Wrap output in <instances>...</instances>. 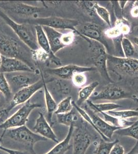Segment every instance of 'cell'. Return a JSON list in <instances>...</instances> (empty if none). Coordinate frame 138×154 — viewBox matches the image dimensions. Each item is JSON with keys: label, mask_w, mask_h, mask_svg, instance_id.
Returning a JSON list of instances; mask_svg holds the SVG:
<instances>
[{"label": "cell", "mask_w": 138, "mask_h": 154, "mask_svg": "<svg viewBox=\"0 0 138 154\" xmlns=\"http://www.w3.org/2000/svg\"><path fill=\"white\" fill-rule=\"evenodd\" d=\"M91 50V59L95 64V68L98 69L101 77L109 82L114 83L111 79L107 67V54L106 48L98 42L94 41L90 44Z\"/></svg>", "instance_id": "8992f818"}, {"label": "cell", "mask_w": 138, "mask_h": 154, "mask_svg": "<svg viewBox=\"0 0 138 154\" xmlns=\"http://www.w3.org/2000/svg\"><path fill=\"white\" fill-rule=\"evenodd\" d=\"M33 55L37 60L45 61L47 59H50L49 54L40 48L37 51H33Z\"/></svg>", "instance_id": "74e56055"}, {"label": "cell", "mask_w": 138, "mask_h": 154, "mask_svg": "<svg viewBox=\"0 0 138 154\" xmlns=\"http://www.w3.org/2000/svg\"><path fill=\"white\" fill-rule=\"evenodd\" d=\"M73 136V154H85L90 145L91 139L86 131L78 129L74 131Z\"/></svg>", "instance_id": "2e32d148"}, {"label": "cell", "mask_w": 138, "mask_h": 154, "mask_svg": "<svg viewBox=\"0 0 138 154\" xmlns=\"http://www.w3.org/2000/svg\"><path fill=\"white\" fill-rule=\"evenodd\" d=\"M7 134L11 139L26 146L32 154H36L34 149L35 144L47 140L40 135L32 131L25 125L9 129Z\"/></svg>", "instance_id": "277c9868"}, {"label": "cell", "mask_w": 138, "mask_h": 154, "mask_svg": "<svg viewBox=\"0 0 138 154\" xmlns=\"http://www.w3.org/2000/svg\"><path fill=\"white\" fill-rule=\"evenodd\" d=\"M72 103L74 108H75L76 109V110H77L78 112H79V114L81 115V117H82V118L85 121H87L89 124H90V125H91V126H92L93 128L100 135V136L101 137L102 139H103V140L106 141H110L109 139H108L107 137H106L104 135H103L101 133H100V131L96 128V127L95 126V124H94V123L93 122L92 120L91 119V117H90L89 115H88L87 112H86V110H85L84 109L81 108V107L78 106L75 101H72Z\"/></svg>", "instance_id": "484cf974"}, {"label": "cell", "mask_w": 138, "mask_h": 154, "mask_svg": "<svg viewBox=\"0 0 138 154\" xmlns=\"http://www.w3.org/2000/svg\"><path fill=\"white\" fill-rule=\"evenodd\" d=\"M56 115L58 122L61 125H65L68 126H70L73 124H74V122L77 119L75 112L73 109L68 113L58 114Z\"/></svg>", "instance_id": "83f0119b"}, {"label": "cell", "mask_w": 138, "mask_h": 154, "mask_svg": "<svg viewBox=\"0 0 138 154\" xmlns=\"http://www.w3.org/2000/svg\"><path fill=\"white\" fill-rule=\"evenodd\" d=\"M98 85L99 82L98 81H95L88 85L82 87L79 91L78 99L77 102H76V104L81 107V105L89 100L95 89Z\"/></svg>", "instance_id": "44dd1931"}, {"label": "cell", "mask_w": 138, "mask_h": 154, "mask_svg": "<svg viewBox=\"0 0 138 154\" xmlns=\"http://www.w3.org/2000/svg\"><path fill=\"white\" fill-rule=\"evenodd\" d=\"M100 113L103 116L104 120L106 122L111 125L121 128H127L128 126L131 125L134 122L133 121H128L127 120H124L119 118L115 117L109 115L106 112H101Z\"/></svg>", "instance_id": "cb8c5ba5"}, {"label": "cell", "mask_w": 138, "mask_h": 154, "mask_svg": "<svg viewBox=\"0 0 138 154\" xmlns=\"http://www.w3.org/2000/svg\"><path fill=\"white\" fill-rule=\"evenodd\" d=\"M138 154V153H136V154Z\"/></svg>", "instance_id": "bcb514c9"}, {"label": "cell", "mask_w": 138, "mask_h": 154, "mask_svg": "<svg viewBox=\"0 0 138 154\" xmlns=\"http://www.w3.org/2000/svg\"><path fill=\"white\" fill-rule=\"evenodd\" d=\"M119 140H114V141H106L103 140L100 142L98 145L95 151V154H109L110 151L115 143L119 142Z\"/></svg>", "instance_id": "4dcf8cb0"}, {"label": "cell", "mask_w": 138, "mask_h": 154, "mask_svg": "<svg viewBox=\"0 0 138 154\" xmlns=\"http://www.w3.org/2000/svg\"><path fill=\"white\" fill-rule=\"evenodd\" d=\"M0 92L7 99L11 98L12 93L8 82L4 73H0Z\"/></svg>", "instance_id": "1f68e13d"}, {"label": "cell", "mask_w": 138, "mask_h": 154, "mask_svg": "<svg viewBox=\"0 0 138 154\" xmlns=\"http://www.w3.org/2000/svg\"><path fill=\"white\" fill-rule=\"evenodd\" d=\"M35 30L36 32L37 40L39 48L43 49L44 51L48 54L50 57V60H52L53 62L57 65L61 64V60L55 56L51 51V48L49 44V41L46 33L44 32L43 27L40 25H35Z\"/></svg>", "instance_id": "e0dca14e"}, {"label": "cell", "mask_w": 138, "mask_h": 154, "mask_svg": "<svg viewBox=\"0 0 138 154\" xmlns=\"http://www.w3.org/2000/svg\"><path fill=\"white\" fill-rule=\"evenodd\" d=\"M138 149V141H137L136 143L133 146V147L132 148L131 150L126 154H135L137 152V150Z\"/></svg>", "instance_id": "b9f144b4"}, {"label": "cell", "mask_w": 138, "mask_h": 154, "mask_svg": "<svg viewBox=\"0 0 138 154\" xmlns=\"http://www.w3.org/2000/svg\"><path fill=\"white\" fill-rule=\"evenodd\" d=\"M0 150L3 151L8 154H26L24 152H22L21 151H16L14 149H11L4 147L3 146H2L1 144H0Z\"/></svg>", "instance_id": "ab89813d"}, {"label": "cell", "mask_w": 138, "mask_h": 154, "mask_svg": "<svg viewBox=\"0 0 138 154\" xmlns=\"http://www.w3.org/2000/svg\"><path fill=\"white\" fill-rule=\"evenodd\" d=\"M44 98L46 101V107L47 109V118L49 122L51 123L53 115L56 111L57 104L55 101L51 93H50L46 82L44 80Z\"/></svg>", "instance_id": "7402d4cb"}, {"label": "cell", "mask_w": 138, "mask_h": 154, "mask_svg": "<svg viewBox=\"0 0 138 154\" xmlns=\"http://www.w3.org/2000/svg\"><path fill=\"white\" fill-rule=\"evenodd\" d=\"M84 37L98 42L109 51V46L101 27L95 23H87L79 31Z\"/></svg>", "instance_id": "4fadbf2b"}, {"label": "cell", "mask_w": 138, "mask_h": 154, "mask_svg": "<svg viewBox=\"0 0 138 154\" xmlns=\"http://www.w3.org/2000/svg\"><path fill=\"white\" fill-rule=\"evenodd\" d=\"M72 102V97L71 96L66 97V98H64L58 104L54 114L56 115L66 114L72 111L73 108Z\"/></svg>", "instance_id": "4316f807"}, {"label": "cell", "mask_w": 138, "mask_h": 154, "mask_svg": "<svg viewBox=\"0 0 138 154\" xmlns=\"http://www.w3.org/2000/svg\"><path fill=\"white\" fill-rule=\"evenodd\" d=\"M85 109L86 112H87L90 117H91V119L92 120L96 128L100 131V133H101L109 140H110V139L112 138V136L115 131L121 128L111 125L106 122L103 119H102L99 116H98L96 114V112L93 111L88 105L85 106Z\"/></svg>", "instance_id": "5bb4252c"}, {"label": "cell", "mask_w": 138, "mask_h": 154, "mask_svg": "<svg viewBox=\"0 0 138 154\" xmlns=\"http://www.w3.org/2000/svg\"><path fill=\"white\" fill-rule=\"evenodd\" d=\"M104 34L106 37L108 38H117L123 35L122 32L121 31V28L119 25L115 24L114 27H111L104 32Z\"/></svg>", "instance_id": "e575fe53"}, {"label": "cell", "mask_w": 138, "mask_h": 154, "mask_svg": "<svg viewBox=\"0 0 138 154\" xmlns=\"http://www.w3.org/2000/svg\"><path fill=\"white\" fill-rule=\"evenodd\" d=\"M129 93L121 87L115 85H110L94 96L90 97L89 100L91 101L96 100H108L115 101L126 98H131Z\"/></svg>", "instance_id": "30bf717a"}, {"label": "cell", "mask_w": 138, "mask_h": 154, "mask_svg": "<svg viewBox=\"0 0 138 154\" xmlns=\"http://www.w3.org/2000/svg\"><path fill=\"white\" fill-rule=\"evenodd\" d=\"M3 110V109H0V116L2 114ZM0 139H1V137H0ZM0 142H1V141H0Z\"/></svg>", "instance_id": "f6af8a7d"}, {"label": "cell", "mask_w": 138, "mask_h": 154, "mask_svg": "<svg viewBox=\"0 0 138 154\" xmlns=\"http://www.w3.org/2000/svg\"><path fill=\"white\" fill-rule=\"evenodd\" d=\"M109 154H125V149L122 145L117 142L112 147Z\"/></svg>", "instance_id": "f35d334b"}, {"label": "cell", "mask_w": 138, "mask_h": 154, "mask_svg": "<svg viewBox=\"0 0 138 154\" xmlns=\"http://www.w3.org/2000/svg\"><path fill=\"white\" fill-rule=\"evenodd\" d=\"M4 7L7 8L16 14L22 16H31L41 12L43 8L35 6L30 5L22 3H14L4 5Z\"/></svg>", "instance_id": "ac0fdd59"}, {"label": "cell", "mask_w": 138, "mask_h": 154, "mask_svg": "<svg viewBox=\"0 0 138 154\" xmlns=\"http://www.w3.org/2000/svg\"><path fill=\"white\" fill-rule=\"evenodd\" d=\"M95 13L103 20L109 26L111 27L110 15L108 10L105 8L100 6L98 4L95 3Z\"/></svg>", "instance_id": "d6a6232c"}, {"label": "cell", "mask_w": 138, "mask_h": 154, "mask_svg": "<svg viewBox=\"0 0 138 154\" xmlns=\"http://www.w3.org/2000/svg\"><path fill=\"white\" fill-rule=\"evenodd\" d=\"M0 53L2 56L16 58L24 61V53L19 43L2 33H0Z\"/></svg>", "instance_id": "9c48e42d"}, {"label": "cell", "mask_w": 138, "mask_h": 154, "mask_svg": "<svg viewBox=\"0 0 138 154\" xmlns=\"http://www.w3.org/2000/svg\"><path fill=\"white\" fill-rule=\"evenodd\" d=\"M87 105L95 112H108L116 109L122 107V106L117 104L109 102L104 103H94L92 101L88 100L86 101Z\"/></svg>", "instance_id": "603a6c76"}, {"label": "cell", "mask_w": 138, "mask_h": 154, "mask_svg": "<svg viewBox=\"0 0 138 154\" xmlns=\"http://www.w3.org/2000/svg\"><path fill=\"white\" fill-rule=\"evenodd\" d=\"M130 14L133 18H138V1L134 2L130 11Z\"/></svg>", "instance_id": "60d3db41"}, {"label": "cell", "mask_w": 138, "mask_h": 154, "mask_svg": "<svg viewBox=\"0 0 138 154\" xmlns=\"http://www.w3.org/2000/svg\"><path fill=\"white\" fill-rule=\"evenodd\" d=\"M133 42L137 46H138V37H134L132 38Z\"/></svg>", "instance_id": "7bdbcfd3"}, {"label": "cell", "mask_w": 138, "mask_h": 154, "mask_svg": "<svg viewBox=\"0 0 138 154\" xmlns=\"http://www.w3.org/2000/svg\"><path fill=\"white\" fill-rule=\"evenodd\" d=\"M41 107H42L41 104L32 103L30 100L25 103L24 105L14 114L0 124V129H3L4 130L0 141L2 140L3 136L7 130L25 125L32 111L35 109Z\"/></svg>", "instance_id": "3957f363"}, {"label": "cell", "mask_w": 138, "mask_h": 154, "mask_svg": "<svg viewBox=\"0 0 138 154\" xmlns=\"http://www.w3.org/2000/svg\"><path fill=\"white\" fill-rule=\"evenodd\" d=\"M72 83L77 88L84 87L87 82V77L83 72L76 73L72 76Z\"/></svg>", "instance_id": "d590c367"}, {"label": "cell", "mask_w": 138, "mask_h": 154, "mask_svg": "<svg viewBox=\"0 0 138 154\" xmlns=\"http://www.w3.org/2000/svg\"><path fill=\"white\" fill-rule=\"evenodd\" d=\"M121 44L125 58H131L135 54V48L131 41L126 37H122Z\"/></svg>", "instance_id": "f546056e"}, {"label": "cell", "mask_w": 138, "mask_h": 154, "mask_svg": "<svg viewBox=\"0 0 138 154\" xmlns=\"http://www.w3.org/2000/svg\"><path fill=\"white\" fill-rule=\"evenodd\" d=\"M0 17L11 27L20 39L32 51H37L40 48L37 42L35 26L33 27L34 25L28 23H17L1 10Z\"/></svg>", "instance_id": "6da1fadb"}, {"label": "cell", "mask_w": 138, "mask_h": 154, "mask_svg": "<svg viewBox=\"0 0 138 154\" xmlns=\"http://www.w3.org/2000/svg\"><path fill=\"white\" fill-rule=\"evenodd\" d=\"M136 153H138V152H136Z\"/></svg>", "instance_id": "7dc6e473"}, {"label": "cell", "mask_w": 138, "mask_h": 154, "mask_svg": "<svg viewBox=\"0 0 138 154\" xmlns=\"http://www.w3.org/2000/svg\"><path fill=\"white\" fill-rule=\"evenodd\" d=\"M115 133L121 136L130 137L138 141V119L127 128H122L115 131Z\"/></svg>", "instance_id": "d4e9b609"}, {"label": "cell", "mask_w": 138, "mask_h": 154, "mask_svg": "<svg viewBox=\"0 0 138 154\" xmlns=\"http://www.w3.org/2000/svg\"><path fill=\"white\" fill-rule=\"evenodd\" d=\"M110 115L115 117L119 118L121 119L127 120L130 118L138 117V110H111L107 112Z\"/></svg>", "instance_id": "f1b7e54d"}, {"label": "cell", "mask_w": 138, "mask_h": 154, "mask_svg": "<svg viewBox=\"0 0 138 154\" xmlns=\"http://www.w3.org/2000/svg\"><path fill=\"white\" fill-rule=\"evenodd\" d=\"M41 77L42 79L39 80L37 82L32 84L30 86L23 88L19 91H17L12 97L11 103L6 109H3V112L2 116H7L9 112L17 106L18 105L24 104L26 102L30 100V98L33 96L35 93L40 90L43 88L44 78L43 75L40 72Z\"/></svg>", "instance_id": "5b68a950"}, {"label": "cell", "mask_w": 138, "mask_h": 154, "mask_svg": "<svg viewBox=\"0 0 138 154\" xmlns=\"http://www.w3.org/2000/svg\"><path fill=\"white\" fill-rule=\"evenodd\" d=\"M26 23L35 25H40L41 26H47L55 29H69L77 33L78 35L84 38L89 44H91V41L84 37L78 31L76 27L79 25V21L76 20L66 19L58 17L51 16L46 18H37L27 20Z\"/></svg>", "instance_id": "7a4b0ae2"}, {"label": "cell", "mask_w": 138, "mask_h": 154, "mask_svg": "<svg viewBox=\"0 0 138 154\" xmlns=\"http://www.w3.org/2000/svg\"><path fill=\"white\" fill-rule=\"evenodd\" d=\"M76 3L81 7L82 9L85 11L90 16H93L95 15V2H91V1H77Z\"/></svg>", "instance_id": "836d02e7"}, {"label": "cell", "mask_w": 138, "mask_h": 154, "mask_svg": "<svg viewBox=\"0 0 138 154\" xmlns=\"http://www.w3.org/2000/svg\"><path fill=\"white\" fill-rule=\"evenodd\" d=\"M96 70L95 67L81 66L74 64H69L57 68H52L47 69L49 74L53 75L63 79H69L72 78V76L79 72H92Z\"/></svg>", "instance_id": "7c38bea8"}, {"label": "cell", "mask_w": 138, "mask_h": 154, "mask_svg": "<svg viewBox=\"0 0 138 154\" xmlns=\"http://www.w3.org/2000/svg\"><path fill=\"white\" fill-rule=\"evenodd\" d=\"M35 70L26 62L16 58H7L2 56L0 73H11L16 72H35Z\"/></svg>", "instance_id": "8fae6325"}, {"label": "cell", "mask_w": 138, "mask_h": 154, "mask_svg": "<svg viewBox=\"0 0 138 154\" xmlns=\"http://www.w3.org/2000/svg\"><path fill=\"white\" fill-rule=\"evenodd\" d=\"M49 41L51 51L55 54L58 51L65 48L61 42L63 33L57 30L47 26H42Z\"/></svg>", "instance_id": "d6986e66"}, {"label": "cell", "mask_w": 138, "mask_h": 154, "mask_svg": "<svg viewBox=\"0 0 138 154\" xmlns=\"http://www.w3.org/2000/svg\"><path fill=\"white\" fill-rule=\"evenodd\" d=\"M74 131V124L69 126L68 132L66 138L61 142H58L49 152L45 154H65L70 148V141Z\"/></svg>", "instance_id": "ffe728a7"}, {"label": "cell", "mask_w": 138, "mask_h": 154, "mask_svg": "<svg viewBox=\"0 0 138 154\" xmlns=\"http://www.w3.org/2000/svg\"><path fill=\"white\" fill-rule=\"evenodd\" d=\"M5 74L11 91H17L34 84L40 79L34 72H16Z\"/></svg>", "instance_id": "52a82bcc"}, {"label": "cell", "mask_w": 138, "mask_h": 154, "mask_svg": "<svg viewBox=\"0 0 138 154\" xmlns=\"http://www.w3.org/2000/svg\"><path fill=\"white\" fill-rule=\"evenodd\" d=\"M107 65L112 69L132 75L138 74V59L122 58L107 54Z\"/></svg>", "instance_id": "ba28073f"}, {"label": "cell", "mask_w": 138, "mask_h": 154, "mask_svg": "<svg viewBox=\"0 0 138 154\" xmlns=\"http://www.w3.org/2000/svg\"><path fill=\"white\" fill-rule=\"evenodd\" d=\"M33 130L35 133L40 135L47 140H52L57 143L59 142L57 137L56 136V134L53 131L46 118L41 112H39L38 117L36 121Z\"/></svg>", "instance_id": "9a60e30c"}, {"label": "cell", "mask_w": 138, "mask_h": 154, "mask_svg": "<svg viewBox=\"0 0 138 154\" xmlns=\"http://www.w3.org/2000/svg\"><path fill=\"white\" fill-rule=\"evenodd\" d=\"M75 33L73 32L70 31L67 33L63 34L61 37V42L65 47L71 45L75 41Z\"/></svg>", "instance_id": "8d00e7d4"}, {"label": "cell", "mask_w": 138, "mask_h": 154, "mask_svg": "<svg viewBox=\"0 0 138 154\" xmlns=\"http://www.w3.org/2000/svg\"><path fill=\"white\" fill-rule=\"evenodd\" d=\"M1 62H2V55H1V53H0V66H1Z\"/></svg>", "instance_id": "ee69618b"}]
</instances>
